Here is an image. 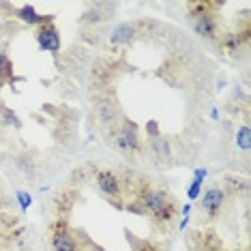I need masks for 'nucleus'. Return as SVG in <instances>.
Listing matches in <instances>:
<instances>
[{"label":"nucleus","instance_id":"1","mask_svg":"<svg viewBox=\"0 0 251 251\" xmlns=\"http://www.w3.org/2000/svg\"><path fill=\"white\" fill-rule=\"evenodd\" d=\"M125 193H131V202L127 210L142 217H148L159 232H168L178 215V202L176 198L163 187H157L146 178H140L138 182L123 180Z\"/></svg>","mask_w":251,"mask_h":251},{"label":"nucleus","instance_id":"2","mask_svg":"<svg viewBox=\"0 0 251 251\" xmlns=\"http://www.w3.org/2000/svg\"><path fill=\"white\" fill-rule=\"evenodd\" d=\"M110 135H114L112 144L121 152L123 157H129L133 159L138 152H142V135H140V129L131 118H125L121 116L118 125L110 131Z\"/></svg>","mask_w":251,"mask_h":251},{"label":"nucleus","instance_id":"3","mask_svg":"<svg viewBox=\"0 0 251 251\" xmlns=\"http://www.w3.org/2000/svg\"><path fill=\"white\" fill-rule=\"evenodd\" d=\"M90 116H93V123L99 127L101 131H110L116 127L118 121H121V107H118V101L112 93L110 95H101L95 97L93 107H90Z\"/></svg>","mask_w":251,"mask_h":251},{"label":"nucleus","instance_id":"4","mask_svg":"<svg viewBox=\"0 0 251 251\" xmlns=\"http://www.w3.org/2000/svg\"><path fill=\"white\" fill-rule=\"evenodd\" d=\"M48 238L52 251H77L79 234L69 226V217H56L48 227Z\"/></svg>","mask_w":251,"mask_h":251},{"label":"nucleus","instance_id":"5","mask_svg":"<svg viewBox=\"0 0 251 251\" xmlns=\"http://www.w3.org/2000/svg\"><path fill=\"white\" fill-rule=\"evenodd\" d=\"M93 180H95L97 191H99L101 196L110 200L114 206H116V204L121 206L123 198H125V185H123L121 174L114 172L110 168H101V170H95Z\"/></svg>","mask_w":251,"mask_h":251},{"label":"nucleus","instance_id":"6","mask_svg":"<svg viewBox=\"0 0 251 251\" xmlns=\"http://www.w3.org/2000/svg\"><path fill=\"white\" fill-rule=\"evenodd\" d=\"M226 200H227L226 187H221L219 182H217V185H210L208 189L204 191V196H202V200H200V204H198L200 215H204L208 221H215L217 217L221 215V210H224Z\"/></svg>","mask_w":251,"mask_h":251},{"label":"nucleus","instance_id":"7","mask_svg":"<svg viewBox=\"0 0 251 251\" xmlns=\"http://www.w3.org/2000/svg\"><path fill=\"white\" fill-rule=\"evenodd\" d=\"M114 75H116V62L110 58H99L95 60L93 69H90V82H93V88H107L114 82Z\"/></svg>","mask_w":251,"mask_h":251},{"label":"nucleus","instance_id":"8","mask_svg":"<svg viewBox=\"0 0 251 251\" xmlns=\"http://www.w3.org/2000/svg\"><path fill=\"white\" fill-rule=\"evenodd\" d=\"M37 43H39V48H41L43 52H50L54 56L60 54L62 41H60V32H58V28L54 26V22H50V24H43V26L37 28Z\"/></svg>","mask_w":251,"mask_h":251},{"label":"nucleus","instance_id":"9","mask_svg":"<svg viewBox=\"0 0 251 251\" xmlns=\"http://www.w3.org/2000/svg\"><path fill=\"white\" fill-rule=\"evenodd\" d=\"M191 28L198 37L206 39V41H215L219 37V24H217V13L210 11V13L198 15V18H191Z\"/></svg>","mask_w":251,"mask_h":251},{"label":"nucleus","instance_id":"10","mask_svg":"<svg viewBox=\"0 0 251 251\" xmlns=\"http://www.w3.org/2000/svg\"><path fill=\"white\" fill-rule=\"evenodd\" d=\"M148 146H151L152 155L159 161H163V163L172 161V146H170L168 138H163L159 131H155V125H148Z\"/></svg>","mask_w":251,"mask_h":251},{"label":"nucleus","instance_id":"11","mask_svg":"<svg viewBox=\"0 0 251 251\" xmlns=\"http://www.w3.org/2000/svg\"><path fill=\"white\" fill-rule=\"evenodd\" d=\"M140 28H142V22H123V24H118L112 30L110 41L114 45H129L140 35Z\"/></svg>","mask_w":251,"mask_h":251},{"label":"nucleus","instance_id":"12","mask_svg":"<svg viewBox=\"0 0 251 251\" xmlns=\"http://www.w3.org/2000/svg\"><path fill=\"white\" fill-rule=\"evenodd\" d=\"M15 168H18V172H22L26 176V178H37L39 172H41V163H39V157L35 152H20V155H15Z\"/></svg>","mask_w":251,"mask_h":251},{"label":"nucleus","instance_id":"13","mask_svg":"<svg viewBox=\"0 0 251 251\" xmlns=\"http://www.w3.org/2000/svg\"><path fill=\"white\" fill-rule=\"evenodd\" d=\"M114 9L116 7L110 4V2H95V4H90V7L84 11V15H82V20L79 22H84V24H101V22L112 18Z\"/></svg>","mask_w":251,"mask_h":251},{"label":"nucleus","instance_id":"14","mask_svg":"<svg viewBox=\"0 0 251 251\" xmlns=\"http://www.w3.org/2000/svg\"><path fill=\"white\" fill-rule=\"evenodd\" d=\"M15 18H20L22 22H26V24L30 26H43V24H50V22H54V15H41L37 13L35 7H30V4H22L20 9H15Z\"/></svg>","mask_w":251,"mask_h":251},{"label":"nucleus","instance_id":"15","mask_svg":"<svg viewBox=\"0 0 251 251\" xmlns=\"http://www.w3.org/2000/svg\"><path fill=\"white\" fill-rule=\"evenodd\" d=\"M77 202V191L75 189H62L58 193V198L54 200V213L56 217H69Z\"/></svg>","mask_w":251,"mask_h":251},{"label":"nucleus","instance_id":"16","mask_svg":"<svg viewBox=\"0 0 251 251\" xmlns=\"http://www.w3.org/2000/svg\"><path fill=\"white\" fill-rule=\"evenodd\" d=\"M219 43H221V48H224L226 52H238V50L245 45L243 39L238 37V32H226V35H221Z\"/></svg>","mask_w":251,"mask_h":251},{"label":"nucleus","instance_id":"17","mask_svg":"<svg viewBox=\"0 0 251 251\" xmlns=\"http://www.w3.org/2000/svg\"><path fill=\"white\" fill-rule=\"evenodd\" d=\"M234 142H236V146L241 148L243 152H249V148H251V131H249V125H241V127L236 129V133H234Z\"/></svg>","mask_w":251,"mask_h":251},{"label":"nucleus","instance_id":"18","mask_svg":"<svg viewBox=\"0 0 251 251\" xmlns=\"http://www.w3.org/2000/svg\"><path fill=\"white\" fill-rule=\"evenodd\" d=\"M11 79H13V62L0 50V82H11Z\"/></svg>","mask_w":251,"mask_h":251},{"label":"nucleus","instance_id":"19","mask_svg":"<svg viewBox=\"0 0 251 251\" xmlns=\"http://www.w3.org/2000/svg\"><path fill=\"white\" fill-rule=\"evenodd\" d=\"M131 247L133 251H163V247L155 241H140V238H133L131 241Z\"/></svg>","mask_w":251,"mask_h":251},{"label":"nucleus","instance_id":"20","mask_svg":"<svg viewBox=\"0 0 251 251\" xmlns=\"http://www.w3.org/2000/svg\"><path fill=\"white\" fill-rule=\"evenodd\" d=\"M15 200H18L22 210H28L30 208V204H32V196L28 191H15Z\"/></svg>","mask_w":251,"mask_h":251},{"label":"nucleus","instance_id":"21","mask_svg":"<svg viewBox=\"0 0 251 251\" xmlns=\"http://www.w3.org/2000/svg\"><path fill=\"white\" fill-rule=\"evenodd\" d=\"M202 196V180H191L189 189H187V198L189 200H198Z\"/></svg>","mask_w":251,"mask_h":251},{"label":"nucleus","instance_id":"22","mask_svg":"<svg viewBox=\"0 0 251 251\" xmlns=\"http://www.w3.org/2000/svg\"><path fill=\"white\" fill-rule=\"evenodd\" d=\"M208 176V170H204V168H200V170H196L193 172V180H202L204 182V178Z\"/></svg>","mask_w":251,"mask_h":251},{"label":"nucleus","instance_id":"23","mask_svg":"<svg viewBox=\"0 0 251 251\" xmlns=\"http://www.w3.org/2000/svg\"><path fill=\"white\" fill-rule=\"evenodd\" d=\"M7 206H9V204H7V198H4L2 193H0V217L4 215V210H7Z\"/></svg>","mask_w":251,"mask_h":251},{"label":"nucleus","instance_id":"24","mask_svg":"<svg viewBox=\"0 0 251 251\" xmlns=\"http://www.w3.org/2000/svg\"><path fill=\"white\" fill-rule=\"evenodd\" d=\"M191 213V204H185V206H182V215H189Z\"/></svg>","mask_w":251,"mask_h":251},{"label":"nucleus","instance_id":"25","mask_svg":"<svg viewBox=\"0 0 251 251\" xmlns=\"http://www.w3.org/2000/svg\"><path fill=\"white\" fill-rule=\"evenodd\" d=\"M210 116H213L215 121H217V116H219V112H217V107H213V110H210Z\"/></svg>","mask_w":251,"mask_h":251}]
</instances>
